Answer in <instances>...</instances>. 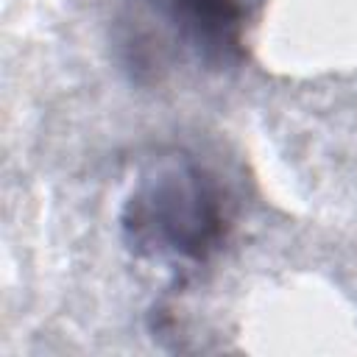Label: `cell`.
Instances as JSON below:
<instances>
[{
  "instance_id": "obj_1",
  "label": "cell",
  "mask_w": 357,
  "mask_h": 357,
  "mask_svg": "<svg viewBox=\"0 0 357 357\" xmlns=\"http://www.w3.org/2000/svg\"><path fill=\"white\" fill-rule=\"evenodd\" d=\"M231 231V201L220 178L192 153L173 148L151 156L120 209L123 245L167 265L209 262Z\"/></svg>"
},
{
  "instance_id": "obj_2",
  "label": "cell",
  "mask_w": 357,
  "mask_h": 357,
  "mask_svg": "<svg viewBox=\"0 0 357 357\" xmlns=\"http://www.w3.org/2000/svg\"><path fill=\"white\" fill-rule=\"evenodd\" d=\"M134 67L192 64L209 73L240 67L248 31L265 0H131Z\"/></svg>"
}]
</instances>
